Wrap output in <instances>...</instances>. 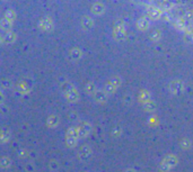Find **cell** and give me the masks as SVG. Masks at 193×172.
<instances>
[{
    "mask_svg": "<svg viewBox=\"0 0 193 172\" xmlns=\"http://www.w3.org/2000/svg\"><path fill=\"white\" fill-rule=\"evenodd\" d=\"M145 109L147 111H152V110H155L156 109V105L152 102V101H147L145 102Z\"/></svg>",
    "mask_w": 193,
    "mask_h": 172,
    "instance_id": "cell-7",
    "label": "cell"
},
{
    "mask_svg": "<svg viewBox=\"0 0 193 172\" xmlns=\"http://www.w3.org/2000/svg\"><path fill=\"white\" fill-rule=\"evenodd\" d=\"M10 164H11V161H10V159H9V158L3 156V158H1V159H0V167H1V168H3V169L9 168V167H10Z\"/></svg>",
    "mask_w": 193,
    "mask_h": 172,
    "instance_id": "cell-5",
    "label": "cell"
},
{
    "mask_svg": "<svg viewBox=\"0 0 193 172\" xmlns=\"http://www.w3.org/2000/svg\"><path fill=\"white\" fill-rule=\"evenodd\" d=\"M78 137H79L78 129H76V128H70V130H69L68 134H67V144H68L70 148H73V146L77 144Z\"/></svg>",
    "mask_w": 193,
    "mask_h": 172,
    "instance_id": "cell-1",
    "label": "cell"
},
{
    "mask_svg": "<svg viewBox=\"0 0 193 172\" xmlns=\"http://www.w3.org/2000/svg\"><path fill=\"white\" fill-rule=\"evenodd\" d=\"M177 163V160L173 156V155H169V156H167L165 160H164V162H163V167H165L166 168V170H168L169 168H173L175 164Z\"/></svg>",
    "mask_w": 193,
    "mask_h": 172,
    "instance_id": "cell-3",
    "label": "cell"
},
{
    "mask_svg": "<svg viewBox=\"0 0 193 172\" xmlns=\"http://www.w3.org/2000/svg\"><path fill=\"white\" fill-rule=\"evenodd\" d=\"M89 132H91V126L86 123L83 124L81 127H80V129H78V134H79V136H81V137H86V136L89 134Z\"/></svg>",
    "mask_w": 193,
    "mask_h": 172,
    "instance_id": "cell-4",
    "label": "cell"
},
{
    "mask_svg": "<svg viewBox=\"0 0 193 172\" xmlns=\"http://www.w3.org/2000/svg\"><path fill=\"white\" fill-rule=\"evenodd\" d=\"M96 100L99 102H104L106 100V95L104 92H98L96 95Z\"/></svg>",
    "mask_w": 193,
    "mask_h": 172,
    "instance_id": "cell-8",
    "label": "cell"
},
{
    "mask_svg": "<svg viewBox=\"0 0 193 172\" xmlns=\"http://www.w3.org/2000/svg\"><path fill=\"white\" fill-rule=\"evenodd\" d=\"M78 156H79L80 160L86 161V160L91 159V156H92V150L89 148V146H83L79 150V152H78Z\"/></svg>",
    "mask_w": 193,
    "mask_h": 172,
    "instance_id": "cell-2",
    "label": "cell"
},
{
    "mask_svg": "<svg viewBox=\"0 0 193 172\" xmlns=\"http://www.w3.org/2000/svg\"><path fill=\"white\" fill-rule=\"evenodd\" d=\"M9 137H10V134L7 132V130H1L0 133V143H6L9 141Z\"/></svg>",
    "mask_w": 193,
    "mask_h": 172,
    "instance_id": "cell-6",
    "label": "cell"
},
{
    "mask_svg": "<svg viewBox=\"0 0 193 172\" xmlns=\"http://www.w3.org/2000/svg\"><path fill=\"white\" fill-rule=\"evenodd\" d=\"M125 172H134V170H132V169H129L128 171H125Z\"/></svg>",
    "mask_w": 193,
    "mask_h": 172,
    "instance_id": "cell-9",
    "label": "cell"
}]
</instances>
